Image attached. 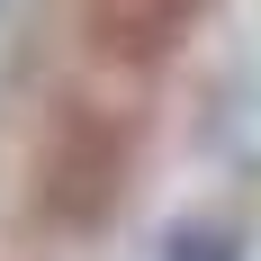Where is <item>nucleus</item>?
Here are the masks:
<instances>
[{
  "label": "nucleus",
  "mask_w": 261,
  "mask_h": 261,
  "mask_svg": "<svg viewBox=\"0 0 261 261\" xmlns=\"http://www.w3.org/2000/svg\"><path fill=\"white\" fill-rule=\"evenodd\" d=\"M171 261H234V252H225V234H207V225H189V234L171 243Z\"/></svg>",
  "instance_id": "nucleus-1"
}]
</instances>
